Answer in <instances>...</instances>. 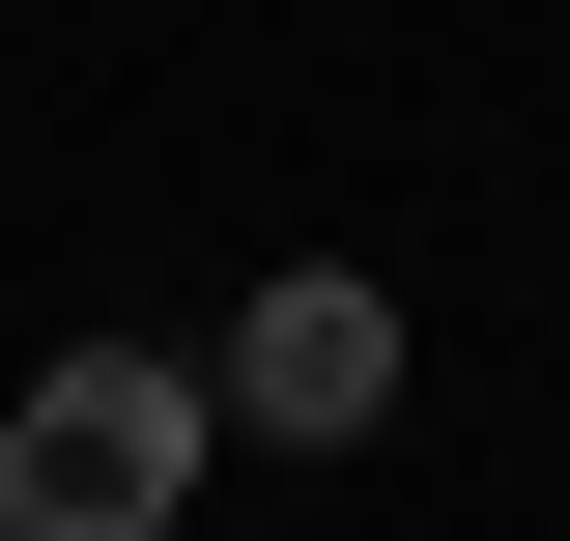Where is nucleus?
Returning a JSON list of instances; mask_svg holds the SVG:
<instances>
[{
    "mask_svg": "<svg viewBox=\"0 0 570 541\" xmlns=\"http://www.w3.org/2000/svg\"><path fill=\"white\" fill-rule=\"evenodd\" d=\"M200 400L285 427V456H371V427H400V285H371V257H257L228 342H200Z\"/></svg>",
    "mask_w": 570,
    "mask_h": 541,
    "instance_id": "obj_2",
    "label": "nucleus"
},
{
    "mask_svg": "<svg viewBox=\"0 0 570 541\" xmlns=\"http://www.w3.org/2000/svg\"><path fill=\"white\" fill-rule=\"evenodd\" d=\"M200 456H228V400L171 342H58V371L0 400V541H171Z\"/></svg>",
    "mask_w": 570,
    "mask_h": 541,
    "instance_id": "obj_1",
    "label": "nucleus"
}]
</instances>
